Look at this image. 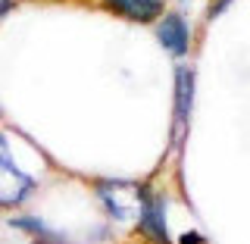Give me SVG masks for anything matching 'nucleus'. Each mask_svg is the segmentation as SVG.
I'll use <instances>...</instances> for the list:
<instances>
[{
  "label": "nucleus",
  "mask_w": 250,
  "mask_h": 244,
  "mask_svg": "<svg viewBox=\"0 0 250 244\" xmlns=\"http://www.w3.org/2000/svg\"><path fill=\"white\" fill-rule=\"evenodd\" d=\"M116 16H125L131 22H153L163 13V0H104Z\"/></svg>",
  "instance_id": "obj_4"
},
{
  "label": "nucleus",
  "mask_w": 250,
  "mask_h": 244,
  "mask_svg": "<svg viewBox=\"0 0 250 244\" xmlns=\"http://www.w3.org/2000/svg\"><path fill=\"white\" fill-rule=\"evenodd\" d=\"M141 232L153 244H172L169 229H166V200L160 194H153L150 188H141Z\"/></svg>",
  "instance_id": "obj_2"
},
{
  "label": "nucleus",
  "mask_w": 250,
  "mask_h": 244,
  "mask_svg": "<svg viewBox=\"0 0 250 244\" xmlns=\"http://www.w3.org/2000/svg\"><path fill=\"white\" fill-rule=\"evenodd\" d=\"M191 104H194V72L188 66H178L175 69V119L182 129L188 125Z\"/></svg>",
  "instance_id": "obj_5"
},
{
  "label": "nucleus",
  "mask_w": 250,
  "mask_h": 244,
  "mask_svg": "<svg viewBox=\"0 0 250 244\" xmlns=\"http://www.w3.org/2000/svg\"><path fill=\"white\" fill-rule=\"evenodd\" d=\"M13 225H16V229H22V232H31L35 238H41L47 244H66L62 235H57L53 229H47L41 219H35V216H19V219H13Z\"/></svg>",
  "instance_id": "obj_6"
},
{
  "label": "nucleus",
  "mask_w": 250,
  "mask_h": 244,
  "mask_svg": "<svg viewBox=\"0 0 250 244\" xmlns=\"http://www.w3.org/2000/svg\"><path fill=\"white\" fill-rule=\"evenodd\" d=\"M156 41H160V47L166 53H172V57H185V53H188V44H191L188 22L178 13H169L166 19L160 22V28H156Z\"/></svg>",
  "instance_id": "obj_3"
},
{
  "label": "nucleus",
  "mask_w": 250,
  "mask_h": 244,
  "mask_svg": "<svg viewBox=\"0 0 250 244\" xmlns=\"http://www.w3.org/2000/svg\"><path fill=\"white\" fill-rule=\"evenodd\" d=\"M182 244H203V238L197 232H188V235H182Z\"/></svg>",
  "instance_id": "obj_7"
},
{
  "label": "nucleus",
  "mask_w": 250,
  "mask_h": 244,
  "mask_svg": "<svg viewBox=\"0 0 250 244\" xmlns=\"http://www.w3.org/2000/svg\"><path fill=\"white\" fill-rule=\"evenodd\" d=\"M31 188H35V182L16 166V160L10 154V144H6V138L0 135V207L19 203Z\"/></svg>",
  "instance_id": "obj_1"
}]
</instances>
